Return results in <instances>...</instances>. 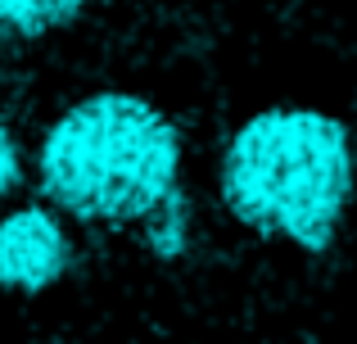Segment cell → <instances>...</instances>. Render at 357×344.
<instances>
[{"instance_id": "obj_1", "label": "cell", "mask_w": 357, "mask_h": 344, "mask_svg": "<svg viewBox=\"0 0 357 344\" xmlns=\"http://www.w3.org/2000/svg\"><path fill=\"white\" fill-rule=\"evenodd\" d=\"M222 200L258 236L321 254L353 204L349 127L317 109H267L222 154Z\"/></svg>"}, {"instance_id": "obj_2", "label": "cell", "mask_w": 357, "mask_h": 344, "mask_svg": "<svg viewBox=\"0 0 357 344\" xmlns=\"http://www.w3.org/2000/svg\"><path fill=\"white\" fill-rule=\"evenodd\" d=\"M176 127L127 91L73 105L41 141V190L82 222L136 227L176 209Z\"/></svg>"}, {"instance_id": "obj_3", "label": "cell", "mask_w": 357, "mask_h": 344, "mask_svg": "<svg viewBox=\"0 0 357 344\" xmlns=\"http://www.w3.org/2000/svg\"><path fill=\"white\" fill-rule=\"evenodd\" d=\"M68 267V236L45 209H18L0 222V285L36 294Z\"/></svg>"}, {"instance_id": "obj_4", "label": "cell", "mask_w": 357, "mask_h": 344, "mask_svg": "<svg viewBox=\"0 0 357 344\" xmlns=\"http://www.w3.org/2000/svg\"><path fill=\"white\" fill-rule=\"evenodd\" d=\"M82 0H0V45L9 36H41L77 18Z\"/></svg>"}, {"instance_id": "obj_5", "label": "cell", "mask_w": 357, "mask_h": 344, "mask_svg": "<svg viewBox=\"0 0 357 344\" xmlns=\"http://www.w3.org/2000/svg\"><path fill=\"white\" fill-rule=\"evenodd\" d=\"M14 186H18V145H14V136L0 127V200H5Z\"/></svg>"}]
</instances>
